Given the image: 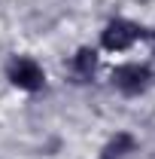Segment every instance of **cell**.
<instances>
[{
	"mask_svg": "<svg viewBox=\"0 0 155 159\" xmlns=\"http://www.w3.org/2000/svg\"><path fill=\"white\" fill-rule=\"evenodd\" d=\"M6 77H9V83H12L15 89H24V92H40V89L46 86L43 67H40L34 58H27V55L9 58V64H6Z\"/></svg>",
	"mask_w": 155,
	"mask_h": 159,
	"instance_id": "1",
	"label": "cell"
},
{
	"mask_svg": "<svg viewBox=\"0 0 155 159\" xmlns=\"http://www.w3.org/2000/svg\"><path fill=\"white\" fill-rule=\"evenodd\" d=\"M140 37H146V31L134 25V21L128 19H116L110 21L107 28H103V34H100V43H103V49H110V52H125V49H131Z\"/></svg>",
	"mask_w": 155,
	"mask_h": 159,
	"instance_id": "2",
	"label": "cell"
},
{
	"mask_svg": "<svg viewBox=\"0 0 155 159\" xmlns=\"http://www.w3.org/2000/svg\"><path fill=\"white\" fill-rule=\"evenodd\" d=\"M149 83H152V74L146 64H122L113 70V86L122 95H140L149 89Z\"/></svg>",
	"mask_w": 155,
	"mask_h": 159,
	"instance_id": "3",
	"label": "cell"
},
{
	"mask_svg": "<svg viewBox=\"0 0 155 159\" xmlns=\"http://www.w3.org/2000/svg\"><path fill=\"white\" fill-rule=\"evenodd\" d=\"M94 67H97V52L94 49H79L73 61H70V70H73V77L76 83H85V80L94 77Z\"/></svg>",
	"mask_w": 155,
	"mask_h": 159,
	"instance_id": "4",
	"label": "cell"
},
{
	"mask_svg": "<svg viewBox=\"0 0 155 159\" xmlns=\"http://www.w3.org/2000/svg\"><path fill=\"white\" fill-rule=\"evenodd\" d=\"M131 150H134V138H131L128 132H119L116 138L100 150V159H125Z\"/></svg>",
	"mask_w": 155,
	"mask_h": 159,
	"instance_id": "5",
	"label": "cell"
}]
</instances>
